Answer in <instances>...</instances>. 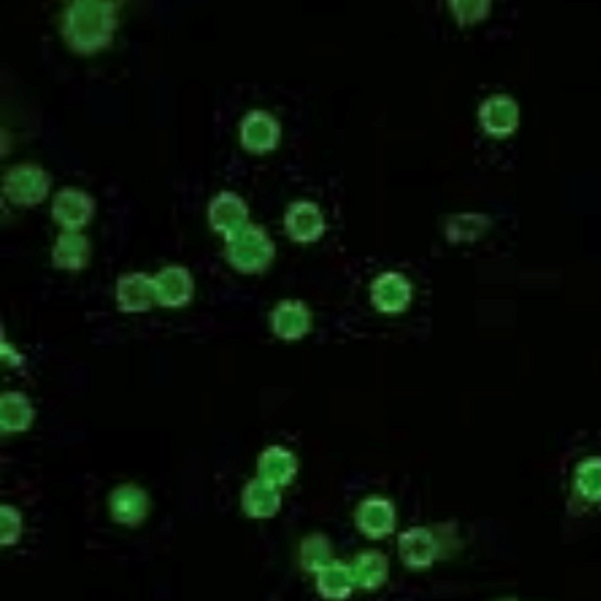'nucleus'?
<instances>
[{
    "instance_id": "1",
    "label": "nucleus",
    "mask_w": 601,
    "mask_h": 601,
    "mask_svg": "<svg viewBox=\"0 0 601 601\" xmlns=\"http://www.w3.org/2000/svg\"><path fill=\"white\" fill-rule=\"evenodd\" d=\"M118 4L100 0H77L62 16V35L74 52H100L112 43L118 28Z\"/></svg>"
},
{
    "instance_id": "4",
    "label": "nucleus",
    "mask_w": 601,
    "mask_h": 601,
    "mask_svg": "<svg viewBox=\"0 0 601 601\" xmlns=\"http://www.w3.org/2000/svg\"><path fill=\"white\" fill-rule=\"evenodd\" d=\"M478 119L486 134L495 139H505L519 128V104L510 95H492L481 103Z\"/></svg>"
},
{
    "instance_id": "12",
    "label": "nucleus",
    "mask_w": 601,
    "mask_h": 601,
    "mask_svg": "<svg viewBox=\"0 0 601 601\" xmlns=\"http://www.w3.org/2000/svg\"><path fill=\"white\" fill-rule=\"evenodd\" d=\"M89 259H91V244L85 235L65 230L58 236L52 251L53 265L56 268L79 271L88 265Z\"/></svg>"
},
{
    "instance_id": "13",
    "label": "nucleus",
    "mask_w": 601,
    "mask_h": 601,
    "mask_svg": "<svg viewBox=\"0 0 601 601\" xmlns=\"http://www.w3.org/2000/svg\"><path fill=\"white\" fill-rule=\"evenodd\" d=\"M310 316L306 306L295 301H284L272 315L275 333L286 339L303 336L309 330Z\"/></svg>"
},
{
    "instance_id": "5",
    "label": "nucleus",
    "mask_w": 601,
    "mask_h": 601,
    "mask_svg": "<svg viewBox=\"0 0 601 601\" xmlns=\"http://www.w3.org/2000/svg\"><path fill=\"white\" fill-rule=\"evenodd\" d=\"M242 146L253 154L274 151L281 139V127L277 119L265 110H251L239 127Z\"/></svg>"
},
{
    "instance_id": "11",
    "label": "nucleus",
    "mask_w": 601,
    "mask_h": 601,
    "mask_svg": "<svg viewBox=\"0 0 601 601\" xmlns=\"http://www.w3.org/2000/svg\"><path fill=\"white\" fill-rule=\"evenodd\" d=\"M119 307L125 312H140L151 307L155 299L154 278L143 272L122 275L116 287Z\"/></svg>"
},
{
    "instance_id": "9",
    "label": "nucleus",
    "mask_w": 601,
    "mask_h": 601,
    "mask_svg": "<svg viewBox=\"0 0 601 601\" xmlns=\"http://www.w3.org/2000/svg\"><path fill=\"white\" fill-rule=\"evenodd\" d=\"M154 290L155 299H158L161 306H184L193 296V277L184 266H166L155 275Z\"/></svg>"
},
{
    "instance_id": "7",
    "label": "nucleus",
    "mask_w": 601,
    "mask_h": 601,
    "mask_svg": "<svg viewBox=\"0 0 601 601\" xmlns=\"http://www.w3.org/2000/svg\"><path fill=\"white\" fill-rule=\"evenodd\" d=\"M95 202L85 191L62 188L52 203L53 220L70 232H79L94 217Z\"/></svg>"
},
{
    "instance_id": "8",
    "label": "nucleus",
    "mask_w": 601,
    "mask_h": 601,
    "mask_svg": "<svg viewBox=\"0 0 601 601\" xmlns=\"http://www.w3.org/2000/svg\"><path fill=\"white\" fill-rule=\"evenodd\" d=\"M209 224L215 232L230 238L242 227L247 226L250 211L247 203L232 191H223L209 203Z\"/></svg>"
},
{
    "instance_id": "2",
    "label": "nucleus",
    "mask_w": 601,
    "mask_h": 601,
    "mask_svg": "<svg viewBox=\"0 0 601 601\" xmlns=\"http://www.w3.org/2000/svg\"><path fill=\"white\" fill-rule=\"evenodd\" d=\"M226 257L238 271L257 274L271 265L275 245L262 226L248 223L226 239Z\"/></svg>"
},
{
    "instance_id": "14",
    "label": "nucleus",
    "mask_w": 601,
    "mask_h": 601,
    "mask_svg": "<svg viewBox=\"0 0 601 601\" xmlns=\"http://www.w3.org/2000/svg\"><path fill=\"white\" fill-rule=\"evenodd\" d=\"M489 227L490 220L487 215L466 212V214L453 215L447 221L445 233L451 242H474L483 236Z\"/></svg>"
},
{
    "instance_id": "6",
    "label": "nucleus",
    "mask_w": 601,
    "mask_h": 601,
    "mask_svg": "<svg viewBox=\"0 0 601 601\" xmlns=\"http://www.w3.org/2000/svg\"><path fill=\"white\" fill-rule=\"evenodd\" d=\"M284 229L292 241L310 244L318 241L327 229L324 214L316 203L298 200L284 214Z\"/></svg>"
},
{
    "instance_id": "15",
    "label": "nucleus",
    "mask_w": 601,
    "mask_h": 601,
    "mask_svg": "<svg viewBox=\"0 0 601 601\" xmlns=\"http://www.w3.org/2000/svg\"><path fill=\"white\" fill-rule=\"evenodd\" d=\"M460 26H471L489 16L492 4L487 0H457L448 4Z\"/></svg>"
},
{
    "instance_id": "3",
    "label": "nucleus",
    "mask_w": 601,
    "mask_h": 601,
    "mask_svg": "<svg viewBox=\"0 0 601 601\" xmlns=\"http://www.w3.org/2000/svg\"><path fill=\"white\" fill-rule=\"evenodd\" d=\"M52 187V178L37 164L11 167L4 178V194L17 206H34L43 202Z\"/></svg>"
},
{
    "instance_id": "10",
    "label": "nucleus",
    "mask_w": 601,
    "mask_h": 601,
    "mask_svg": "<svg viewBox=\"0 0 601 601\" xmlns=\"http://www.w3.org/2000/svg\"><path fill=\"white\" fill-rule=\"evenodd\" d=\"M412 298V286L400 272H384L372 284L373 304L382 312H402Z\"/></svg>"
}]
</instances>
